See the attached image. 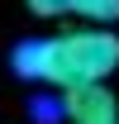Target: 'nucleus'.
<instances>
[{
	"label": "nucleus",
	"instance_id": "obj_1",
	"mask_svg": "<svg viewBox=\"0 0 119 124\" xmlns=\"http://www.w3.org/2000/svg\"><path fill=\"white\" fill-rule=\"evenodd\" d=\"M119 67V38L110 29H76L57 38H29L15 48V72L29 81H52L62 91L76 86H105Z\"/></svg>",
	"mask_w": 119,
	"mask_h": 124
},
{
	"label": "nucleus",
	"instance_id": "obj_2",
	"mask_svg": "<svg viewBox=\"0 0 119 124\" xmlns=\"http://www.w3.org/2000/svg\"><path fill=\"white\" fill-rule=\"evenodd\" d=\"M72 124H119V100L110 86H76L62 100Z\"/></svg>",
	"mask_w": 119,
	"mask_h": 124
},
{
	"label": "nucleus",
	"instance_id": "obj_3",
	"mask_svg": "<svg viewBox=\"0 0 119 124\" xmlns=\"http://www.w3.org/2000/svg\"><path fill=\"white\" fill-rule=\"evenodd\" d=\"M38 19H62V15H76V19H90V29H105L119 19V0H24Z\"/></svg>",
	"mask_w": 119,
	"mask_h": 124
}]
</instances>
